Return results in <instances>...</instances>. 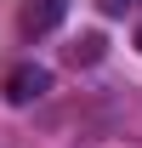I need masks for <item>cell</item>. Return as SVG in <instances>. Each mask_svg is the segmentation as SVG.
I'll list each match as a JSON object with an SVG mask.
<instances>
[{
	"instance_id": "1",
	"label": "cell",
	"mask_w": 142,
	"mask_h": 148,
	"mask_svg": "<svg viewBox=\"0 0 142 148\" xmlns=\"http://www.w3.org/2000/svg\"><path fill=\"white\" fill-rule=\"evenodd\" d=\"M6 103L12 108H29V103H40V97L51 91V69H40V63H17V69L6 74Z\"/></svg>"
},
{
	"instance_id": "2",
	"label": "cell",
	"mask_w": 142,
	"mask_h": 148,
	"mask_svg": "<svg viewBox=\"0 0 142 148\" xmlns=\"http://www.w3.org/2000/svg\"><path fill=\"white\" fill-rule=\"evenodd\" d=\"M63 17H68V0H29V12H23V29H29V34H51Z\"/></svg>"
},
{
	"instance_id": "3",
	"label": "cell",
	"mask_w": 142,
	"mask_h": 148,
	"mask_svg": "<svg viewBox=\"0 0 142 148\" xmlns=\"http://www.w3.org/2000/svg\"><path fill=\"white\" fill-rule=\"evenodd\" d=\"M102 57H108V40H102V34H80L74 63H85V69H91V63H102Z\"/></svg>"
},
{
	"instance_id": "4",
	"label": "cell",
	"mask_w": 142,
	"mask_h": 148,
	"mask_svg": "<svg viewBox=\"0 0 142 148\" xmlns=\"http://www.w3.org/2000/svg\"><path fill=\"white\" fill-rule=\"evenodd\" d=\"M97 6H102L108 17H119V12H131V0H97Z\"/></svg>"
},
{
	"instance_id": "5",
	"label": "cell",
	"mask_w": 142,
	"mask_h": 148,
	"mask_svg": "<svg viewBox=\"0 0 142 148\" xmlns=\"http://www.w3.org/2000/svg\"><path fill=\"white\" fill-rule=\"evenodd\" d=\"M137 46H142V29H137Z\"/></svg>"
}]
</instances>
